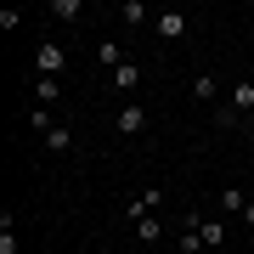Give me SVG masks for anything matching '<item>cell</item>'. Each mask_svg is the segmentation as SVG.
<instances>
[{
	"label": "cell",
	"mask_w": 254,
	"mask_h": 254,
	"mask_svg": "<svg viewBox=\"0 0 254 254\" xmlns=\"http://www.w3.org/2000/svg\"><path fill=\"white\" fill-rule=\"evenodd\" d=\"M125 215L136 220V232H141V243H164V226L153 220V209H147V198H130L125 203Z\"/></svg>",
	"instance_id": "obj_1"
},
{
	"label": "cell",
	"mask_w": 254,
	"mask_h": 254,
	"mask_svg": "<svg viewBox=\"0 0 254 254\" xmlns=\"http://www.w3.org/2000/svg\"><path fill=\"white\" fill-rule=\"evenodd\" d=\"M34 68H40V79H63V68H68V51L57 46V40H46V46L34 51Z\"/></svg>",
	"instance_id": "obj_2"
},
{
	"label": "cell",
	"mask_w": 254,
	"mask_h": 254,
	"mask_svg": "<svg viewBox=\"0 0 254 254\" xmlns=\"http://www.w3.org/2000/svg\"><path fill=\"white\" fill-rule=\"evenodd\" d=\"M153 28H158V40H181L187 34V11H158Z\"/></svg>",
	"instance_id": "obj_3"
},
{
	"label": "cell",
	"mask_w": 254,
	"mask_h": 254,
	"mask_svg": "<svg viewBox=\"0 0 254 254\" xmlns=\"http://www.w3.org/2000/svg\"><path fill=\"white\" fill-rule=\"evenodd\" d=\"M113 125H119V136H141L147 130V108H119Z\"/></svg>",
	"instance_id": "obj_4"
},
{
	"label": "cell",
	"mask_w": 254,
	"mask_h": 254,
	"mask_svg": "<svg viewBox=\"0 0 254 254\" xmlns=\"http://www.w3.org/2000/svg\"><path fill=\"white\" fill-rule=\"evenodd\" d=\"M136 85H141V68L136 63H119L113 68V91H136Z\"/></svg>",
	"instance_id": "obj_5"
},
{
	"label": "cell",
	"mask_w": 254,
	"mask_h": 254,
	"mask_svg": "<svg viewBox=\"0 0 254 254\" xmlns=\"http://www.w3.org/2000/svg\"><path fill=\"white\" fill-rule=\"evenodd\" d=\"M68 147H73V130L68 125H51L46 130V153H68Z\"/></svg>",
	"instance_id": "obj_6"
},
{
	"label": "cell",
	"mask_w": 254,
	"mask_h": 254,
	"mask_svg": "<svg viewBox=\"0 0 254 254\" xmlns=\"http://www.w3.org/2000/svg\"><path fill=\"white\" fill-rule=\"evenodd\" d=\"M215 203H220V215H243V192H237V187H226V192H215Z\"/></svg>",
	"instance_id": "obj_7"
},
{
	"label": "cell",
	"mask_w": 254,
	"mask_h": 254,
	"mask_svg": "<svg viewBox=\"0 0 254 254\" xmlns=\"http://www.w3.org/2000/svg\"><path fill=\"white\" fill-rule=\"evenodd\" d=\"M79 11H85L79 0H51V17L57 23H79Z\"/></svg>",
	"instance_id": "obj_8"
},
{
	"label": "cell",
	"mask_w": 254,
	"mask_h": 254,
	"mask_svg": "<svg viewBox=\"0 0 254 254\" xmlns=\"http://www.w3.org/2000/svg\"><path fill=\"white\" fill-rule=\"evenodd\" d=\"M119 23L141 28V23H147V6H141V0H125V6H119Z\"/></svg>",
	"instance_id": "obj_9"
},
{
	"label": "cell",
	"mask_w": 254,
	"mask_h": 254,
	"mask_svg": "<svg viewBox=\"0 0 254 254\" xmlns=\"http://www.w3.org/2000/svg\"><path fill=\"white\" fill-rule=\"evenodd\" d=\"M226 108H237V113H243V108H254V79H237V91H232V102H226Z\"/></svg>",
	"instance_id": "obj_10"
},
{
	"label": "cell",
	"mask_w": 254,
	"mask_h": 254,
	"mask_svg": "<svg viewBox=\"0 0 254 254\" xmlns=\"http://www.w3.org/2000/svg\"><path fill=\"white\" fill-rule=\"evenodd\" d=\"M215 91H220L215 73H198V79H192V96H198V102H215Z\"/></svg>",
	"instance_id": "obj_11"
},
{
	"label": "cell",
	"mask_w": 254,
	"mask_h": 254,
	"mask_svg": "<svg viewBox=\"0 0 254 254\" xmlns=\"http://www.w3.org/2000/svg\"><path fill=\"white\" fill-rule=\"evenodd\" d=\"M34 102L51 108V102H57V79H34Z\"/></svg>",
	"instance_id": "obj_12"
},
{
	"label": "cell",
	"mask_w": 254,
	"mask_h": 254,
	"mask_svg": "<svg viewBox=\"0 0 254 254\" xmlns=\"http://www.w3.org/2000/svg\"><path fill=\"white\" fill-rule=\"evenodd\" d=\"M96 57H102V63H113V68H119V63H125V51H119V46H113V40H102V46H96Z\"/></svg>",
	"instance_id": "obj_13"
},
{
	"label": "cell",
	"mask_w": 254,
	"mask_h": 254,
	"mask_svg": "<svg viewBox=\"0 0 254 254\" xmlns=\"http://www.w3.org/2000/svg\"><path fill=\"white\" fill-rule=\"evenodd\" d=\"M17 23H23V11H17V6H6V11H0V28H6V34H17Z\"/></svg>",
	"instance_id": "obj_14"
},
{
	"label": "cell",
	"mask_w": 254,
	"mask_h": 254,
	"mask_svg": "<svg viewBox=\"0 0 254 254\" xmlns=\"http://www.w3.org/2000/svg\"><path fill=\"white\" fill-rule=\"evenodd\" d=\"M0 254H17V237L11 232H0Z\"/></svg>",
	"instance_id": "obj_15"
},
{
	"label": "cell",
	"mask_w": 254,
	"mask_h": 254,
	"mask_svg": "<svg viewBox=\"0 0 254 254\" xmlns=\"http://www.w3.org/2000/svg\"><path fill=\"white\" fill-rule=\"evenodd\" d=\"M237 220H243V226H249V232H254V198H249V203H243V215H237Z\"/></svg>",
	"instance_id": "obj_16"
},
{
	"label": "cell",
	"mask_w": 254,
	"mask_h": 254,
	"mask_svg": "<svg viewBox=\"0 0 254 254\" xmlns=\"http://www.w3.org/2000/svg\"><path fill=\"white\" fill-rule=\"evenodd\" d=\"M249 141H254V119H249Z\"/></svg>",
	"instance_id": "obj_17"
},
{
	"label": "cell",
	"mask_w": 254,
	"mask_h": 254,
	"mask_svg": "<svg viewBox=\"0 0 254 254\" xmlns=\"http://www.w3.org/2000/svg\"><path fill=\"white\" fill-rule=\"evenodd\" d=\"M203 254H220V249H203Z\"/></svg>",
	"instance_id": "obj_18"
}]
</instances>
